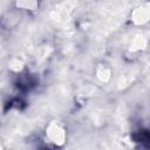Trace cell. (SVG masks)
I'll list each match as a JSON object with an SVG mask.
<instances>
[{
    "mask_svg": "<svg viewBox=\"0 0 150 150\" xmlns=\"http://www.w3.org/2000/svg\"><path fill=\"white\" fill-rule=\"evenodd\" d=\"M48 138L50 142H53L55 145H62L66 139V132L64 130L56 123H50L47 131H46Z\"/></svg>",
    "mask_w": 150,
    "mask_h": 150,
    "instance_id": "1",
    "label": "cell"
},
{
    "mask_svg": "<svg viewBox=\"0 0 150 150\" xmlns=\"http://www.w3.org/2000/svg\"><path fill=\"white\" fill-rule=\"evenodd\" d=\"M131 19L137 25L148 22L150 20V4H142L141 6L135 8L131 14Z\"/></svg>",
    "mask_w": 150,
    "mask_h": 150,
    "instance_id": "2",
    "label": "cell"
}]
</instances>
